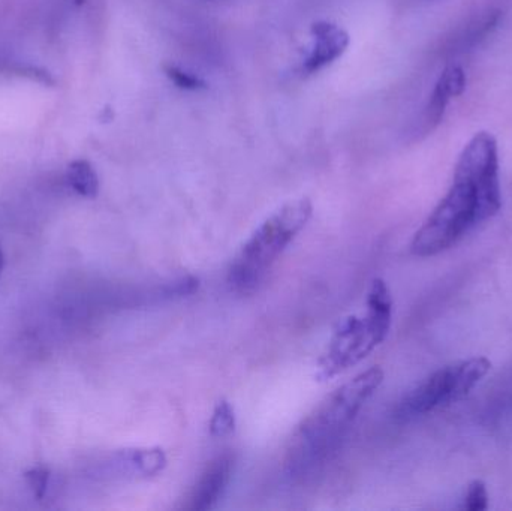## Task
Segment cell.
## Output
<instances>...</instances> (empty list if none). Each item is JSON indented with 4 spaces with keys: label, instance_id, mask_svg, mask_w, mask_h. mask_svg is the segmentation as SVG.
I'll list each match as a JSON object with an SVG mask.
<instances>
[{
    "label": "cell",
    "instance_id": "6da1fadb",
    "mask_svg": "<svg viewBox=\"0 0 512 511\" xmlns=\"http://www.w3.org/2000/svg\"><path fill=\"white\" fill-rule=\"evenodd\" d=\"M499 147L495 135L477 132L460 153L454 179L411 243L415 257H435L453 248L502 207Z\"/></svg>",
    "mask_w": 512,
    "mask_h": 511
},
{
    "label": "cell",
    "instance_id": "7a4b0ae2",
    "mask_svg": "<svg viewBox=\"0 0 512 511\" xmlns=\"http://www.w3.org/2000/svg\"><path fill=\"white\" fill-rule=\"evenodd\" d=\"M384 381L379 366L361 372L331 393L298 426L288 452L291 473L312 470L328 458L351 428L357 414Z\"/></svg>",
    "mask_w": 512,
    "mask_h": 511
},
{
    "label": "cell",
    "instance_id": "3957f363",
    "mask_svg": "<svg viewBox=\"0 0 512 511\" xmlns=\"http://www.w3.org/2000/svg\"><path fill=\"white\" fill-rule=\"evenodd\" d=\"M309 198L291 201L274 212L243 245L230 269L231 288L248 294L256 290L268 270L291 245L297 234L312 218Z\"/></svg>",
    "mask_w": 512,
    "mask_h": 511
},
{
    "label": "cell",
    "instance_id": "277c9868",
    "mask_svg": "<svg viewBox=\"0 0 512 511\" xmlns=\"http://www.w3.org/2000/svg\"><path fill=\"white\" fill-rule=\"evenodd\" d=\"M393 318L390 288L375 279L367 296L366 315H351L334 330L327 353L319 360V380H330L366 359L388 336Z\"/></svg>",
    "mask_w": 512,
    "mask_h": 511
},
{
    "label": "cell",
    "instance_id": "5b68a950",
    "mask_svg": "<svg viewBox=\"0 0 512 511\" xmlns=\"http://www.w3.org/2000/svg\"><path fill=\"white\" fill-rule=\"evenodd\" d=\"M492 362L486 357H472L453 363L430 375L417 389L412 390L397 408L402 419L423 416L436 408L456 404L469 395L489 374Z\"/></svg>",
    "mask_w": 512,
    "mask_h": 511
},
{
    "label": "cell",
    "instance_id": "8992f818",
    "mask_svg": "<svg viewBox=\"0 0 512 511\" xmlns=\"http://www.w3.org/2000/svg\"><path fill=\"white\" fill-rule=\"evenodd\" d=\"M348 32L339 24L319 20L310 27V45L301 63L303 74H315L336 62L348 50Z\"/></svg>",
    "mask_w": 512,
    "mask_h": 511
},
{
    "label": "cell",
    "instance_id": "52a82bcc",
    "mask_svg": "<svg viewBox=\"0 0 512 511\" xmlns=\"http://www.w3.org/2000/svg\"><path fill=\"white\" fill-rule=\"evenodd\" d=\"M466 84H468V78H466V72L462 66L450 65L444 69L433 87L432 95H430L423 116H421L420 131L423 134H430L441 125L448 105L454 98L465 93Z\"/></svg>",
    "mask_w": 512,
    "mask_h": 511
},
{
    "label": "cell",
    "instance_id": "ba28073f",
    "mask_svg": "<svg viewBox=\"0 0 512 511\" xmlns=\"http://www.w3.org/2000/svg\"><path fill=\"white\" fill-rule=\"evenodd\" d=\"M234 471V456L231 453H224L213 459L207 465L201 479L198 480L189 504L186 509L192 511H206L213 509L221 500L227 486L230 485L231 477Z\"/></svg>",
    "mask_w": 512,
    "mask_h": 511
},
{
    "label": "cell",
    "instance_id": "9c48e42d",
    "mask_svg": "<svg viewBox=\"0 0 512 511\" xmlns=\"http://www.w3.org/2000/svg\"><path fill=\"white\" fill-rule=\"evenodd\" d=\"M499 20H501V12L493 11V9L484 12L480 17L474 18L471 23L463 26L462 29L457 30L456 35L448 39L445 51L450 56H459L466 51H471L472 48L487 39V36L492 35L493 30L498 27Z\"/></svg>",
    "mask_w": 512,
    "mask_h": 511
},
{
    "label": "cell",
    "instance_id": "30bf717a",
    "mask_svg": "<svg viewBox=\"0 0 512 511\" xmlns=\"http://www.w3.org/2000/svg\"><path fill=\"white\" fill-rule=\"evenodd\" d=\"M66 180L69 186L84 198H96L99 194V177L93 165L86 159H75L68 165Z\"/></svg>",
    "mask_w": 512,
    "mask_h": 511
},
{
    "label": "cell",
    "instance_id": "8fae6325",
    "mask_svg": "<svg viewBox=\"0 0 512 511\" xmlns=\"http://www.w3.org/2000/svg\"><path fill=\"white\" fill-rule=\"evenodd\" d=\"M210 435L215 438H224L233 434L236 429V413L231 407L230 402L221 401L213 410L212 419H210Z\"/></svg>",
    "mask_w": 512,
    "mask_h": 511
},
{
    "label": "cell",
    "instance_id": "7c38bea8",
    "mask_svg": "<svg viewBox=\"0 0 512 511\" xmlns=\"http://www.w3.org/2000/svg\"><path fill=\"white\" fill-rule=\"evenodd\" d=\"M165 75L170 78L171 83L176 84L179 89L186 92H198L207 89V83L203 78L198 77L194 72L186 71L182 66L167 65L164 68Z\"/></svg>",
    "mask_w": 512,
    "mask_h": 511
},
{
    "label": "cell",
    "instance_id": "4fadbf2b",
    "mask_svg": "<svg viewBox=\"0 0 512 511\" xmlns=\"http://www.w3.org/2000/svg\"><path fill=\"white\" fill-rule=\"evenodd\" d=\"M465 509L469 511H484L489 509V492L481 480H474L468 486L465 497Z\"/></svg>",
    "mask_w": 512,
    "mask_h": 511
},
{
    "label": "cell",
    "instance_id": "5bb4252c",
    "mask_svg": "<svg viewBox=\"0 0 512 511\" xmlns=\"http://www.w3.org/2000/svg\"><path fill=\"white\" fill-rule=\"evenodd\" d=\"M24 477H26L27 485H29L32 494L35 495L38 500H42L45 492H47L48 482H50V471L44 467H36L27 471Z\"/></svg>",
    "mask_w": 512,
    "mask_h": 511
},
{
    "label": "cell",
    "instance_id": "9a60e30c",
    "mask_svg": "<svg viewBox=\"0 0 512 511\" xmlns=\"http://www.w3.org/2000/svg\"><path fill=\"white\" fill-rule=\"evenodd\" d=\"M15 72H17L18 75H23V77H29L30 80L45 84V86H54V84H56L53 75L45 71V69L39 68V66L20 65L17 66Z\"/></svg>",
    "mask_w": 512,
    "mask_h": 511
},
{
    "label": "cell",
    "instance_id": "2e32d148",
    "mask_svg": "<svg viewBox=\"0 0 512 511\" xmlns=\"http://www.w3.org/2000/svg\"><path fill=\"white\" fill-rule=\"evenodd\" d=\"M3 266H5V257H3L2 248H0V276H2Z\"/></svg>",
    "mask_w": 512,
    "mask_h": 511
},
{
    "label": "cell",
    "instance_id": "e0dca14e",
    "mask_svg": "<svg viewBox=\"0 0 512 511\" xmlns=\"http://www.w3.org/2000/svg\"><path fill=\"white\" fill-rule=\"evenodd\" d=\"M72 2H74V5L83 6L86 0H72Z\"/></svg>",
    "mask_w": 512,
    "mask_h": 511
}]
</instances>
